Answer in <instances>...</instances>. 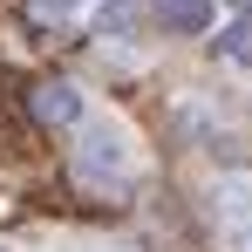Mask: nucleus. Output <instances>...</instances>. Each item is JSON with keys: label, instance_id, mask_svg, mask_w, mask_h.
I'll list each match as a JSON object with an SVG mask.
<instances>
[{"label": "nucleus", "instance_id": "8", "mask_svg": "<svg viewBox=\"0 0 252 252\" xmlns=\"http://www.w3.org/2000/svg\"><path fill=\"white\" fill-rule=\"evenodd\" d=\"M116 7H123V0H116Z\"/></svg>", "mask_w": 252, "mask_h": 252}, {"label": "nucleus", "instance_id": "2", "mask_svg": "<svg viewBox=\"0 0 252 252\" xmlns=\"http://www.w3.org/2000/svg\"><path fill=\"white\" fill-rule=\"evenodd\" d=\"M218 239L232 252H252V177H225L218 184Z\"/></svg>", "mask_w": 252, "mask_h": 252}, {"label": "nucleus", "instance_id": "1", "mask_svg": "<svg viewBox=\"0 0 252 252\" xmlns=\"http://www.w3.org/2000/svg\"><path fill=\"white\" fill-rule=\"evenodd\" d=\"M75 170H82L89 184H129V177H136V143H129V129L89 123L82 143H75Z\"/></svg>", "mask_w": 252, "mask_h": 252}, {"label": "nucleus", "instance_id": "3", "mask_svg": "<svg viewBox=\"0 0 252 252\" xmlns=\"http://www.w3.org/2000/svg\"><path fill=\"white\" fill-rule=\"evenodd\" d=\"M28 109H34V123H82L75 82H34L28 89Z\"/></svg>", "mask_w": 252, "mask_h": 252}, {"label": "nucleus", "instance_id": "6", "mask_svg": "<svg viewBox=\"0 0 252 252\" xmlns=\"http://www.w3.org/2000/svg\"><path fill=\"white\" fill-rule=\"evenodd\" d=\"M34 14H41V21H48V14L62 21V14H75V0H34Z\"/></svg>", "mask_w": 252, "mask_h": 252}, {"label": "nucleus", "instance_id": "7", "mask_svg": "<svg viewBox=\"0 0 252 252\" xmlns=\"http://www.w3.org/2000/svg\"><path fill=\"white\" fill-rule=\"evenodd\" d=\"M239 14H252V0H239Z\"/></svg>", "mask_w": 252, "mask_h": 252}, {"label": "nucleus", "instance_id": "5", "mask_svg": "<svg viewBox=\"0 0 252 252\" xmlns=\"http://www.w3.org/2000/svg\"><path fill=\"white\" fill-rule=\"evenodd\" d=\"M218 55H225V62H239V68H252V14H239V21H225V28H218Z\"/></svg>", "mask_w": 252, "mask_h": 252}, {"label": "nucleus", "instance_id": "4", "mask_svg": "<svg viewBox=\"0 0 252 252\" xmlns=\"http://www.w3.org/2000/svg\"><path fill=\"white\" fill-rule=\"evenodd\" d=\"M157 21L170 34H205L211 28V0H157Z\"/></svg>", "mask_w": 252, "mask_h": 252}]
</instances>
